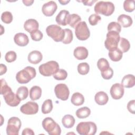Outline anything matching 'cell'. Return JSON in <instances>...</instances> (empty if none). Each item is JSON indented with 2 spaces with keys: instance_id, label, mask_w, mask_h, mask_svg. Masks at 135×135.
I'll return each instance as SVG.
<instances>
[{
  "instance_id": "d6986e66",
  "label": "cell",
  "mask_w": 135,
  "mask_h": 135,
  "mask_svg": "<svg viewBox=\"0 0 135 135\" xmlns=\"http://www.w3.org/2000/svg\"><path fill=\"white\" fill-rule=\"evenodd\" d=\"M43 59L42 53L37 50H34L31 52L28 55V61L30 63L37 64L39 63Z\"/></svg>"
},
{
  "instance_id": "bcb514c9",
  "label": "cell",
  "mask_w": 135,
  "mask_h": 135,
  "mask_svg": "<svg viewBox=\"0 0 135 135\" xmlns=\"http://www.w3.org/2000/svg\"><path fill=\"white\" fill-rule=\"evenodd\" d=\"M0 71H1V73H0V75H2L3 74L5 73L7 71V68L6 66L4 64H1L0 65Z\"/></svg>"
},
{
  "instance_id": "7c38bea8",
  "label": "cell",
  "mask_w": 135,
  "mask_h": 135,
  "mask_svg": "<svg viewBox=\"0 0 135 135\" xmlns=\"http://www.w3.org/2000/svg\"><path fill=\"white\" fill-rule=\"evenodd\" d=\"M20 111L26 115L35 114L38 111V105L36 102L28 101L21 107Z\"/></svg>"
},
{
  "instance_id": "d6a6232c",
  "label": "cell",
  "mask_w": 135,
  "mask_h": 135,
  "mask_svg": "<svg viewBox=\"0 0 135 135\" xmlns=\"http://www.w3.org/2000/svg\"><path fill=\"white\" fill-rule=\"evenodd\" d=\"M64 30L65 32V35L62 42L63 44H70L72 42L73 38L72 31L69 28H65Z\"/></svg>"
},
{
  "instance_id": "ab89813d",
  "label": "cell",
  "mask_w": 135,
  "mask_h": 135,
  "mask_svg": "<svg viewBox=\"0 0 135 135\" xmlns=\"http://www.w3.org/2000/svg\"><path fill=\"white\" fill-rule=\"evenodd\" d=\"M102 77L105 80H109L111 79L113 75V71L110 66L105 70L101 72Z\"/></svg>"
},
{
  "instance_id": "ffe728a7",
  "label": "cell",
  "mask_w": 135,
  "mask_h": 135,
  "mask_svg": "<svg viewBox=\"0 0 135 135\" xmlns=\"http://www.w3.org/2000/svg\"><path fill=\"white\" fill-rule=\"evenodd\" d=\"M108 55L111 61L118 62L122 59L123 53L119 48L115 47L109 50Z\"/></svg>"
},
{
  "instance_id": "74e56055",
  "label": "cell",
  "mask_w": 135,
  "mask_h": 135,
  "mask_svg": "<svg viewBox=\"0 0 135 135\" xmlns=\"http://www.w3.org/2000/svg\"><path fill=\"white\" fill-rule=\"evenodd\" d=\"M108 31H115L118 33H120L121 31V26L120 24L116 22H110L108 25Z\"/></svg>"
},
{
  "instance_id": "30bf717a",
  "label": "cell",
  "mask_w": 135,
  "mask_h": 135,
  "mask_svg": "<svg viewBox=\"0 0 135 135\" xmlns=\"http://www.w3.org/2000/svg\"><path fill=\"white\" fill-rule=\"evenodd\" d=\"M54 92L57 98L62 101L68 99L70 95V91L68 86L64 83L57 84L54 88Z\"/></svg>"
},
{
  "instance_id": "ee69618b",
  "label": "cell",
  "mask_w": 135,
  "mask_h": 135,
  "mask_svg": "<svg viewBox=\"0 0 135 135\" xmlns=\"http://www.w3.org/2000/svg\"><path fill=\"white\" fill-rule=\"evenodd\" d=\"M22 135H34V132L33 131V130H32L30 128H27L24 129L22 133Z\"/></svg>"
},
{
  "instance_id": "f35d334b",
  "label": "cell",
  "mask_w": 135,
  "mask_h": 135,
  "mask_svg": "<svg viewBox=\"0 0 135 135\" xmlns=\"http://www.w3.org/2000/svg\"><path fill=\"white\" fill-rule=\"evenodd\" d=\"M101 17L100 15L97 14H91L89 17V22L91 25L94 26L96 25L101 21Z\"/></svg>"
},
{
  "instance_id": "4dcf8cb0",
  "label": "cell",
  "mask_w": 135,
  "mask_h": 135,
  "mask_svg": "<svg viewBox=\"0 0 135 135\" xmlns=\"http://www.w3.org/2000/svg\"><path fill=\"white\" fill-rule=\"evenodd\" d=\"M53 109L52 101L51 99L45 100L42 105V112L43 114H47L51 112Z\"/></svg>"
},
{
  "instance_id": "8d00e7d4",
  "label": "cell",
  "mask_w": 135,
  "mask_h": 135,
  "mask_svg": "<svg viewBox=\"0 0 135 135\" xmlns=\"http://www.w3.org/2000/svg\"><path fill=\"white\" fill-rule=\"evenodd\" d=\"M13 19V15L10 12L5 11L2 13L1 15V20L3 22L6 24L11 23Z\"/></svg>"
},
{
  "instance_id": "7bdbcfd3",
  "label": "cell",
  "mask_w": 135,
  "mask_h": 135,
  "mask_svg": "<svg viewBox=\"0 0 135 135\" xmlns=\"http://www.w3.org/2000/svg\"><path fill=\"white\" fill-rule=\"evenodd\" d=\"M127 109L130 113L132 114H134V111H135V100H131L128 103Z\"/></svg>"
},
{
  "instance_id": "8992f818",
  "label": "cell",
  "mask_w": 135,
  "mask_h": 135,
  "mask_svg": "<svg viewBox=\"0 0 135 135\" xmlns=\"http://www.w3.org/2000/svg\"><path fill=\"white\" fill-rule=\"evenodd\" d=\"M76 130L80 135H94L97 131V127L93 122H81L76 126Z\"/></svg>"
},
{
  "instance_id": "2e32d148",
  "label": "cell",
  "mask_w": 135,
  "mask_h": 135,
  "mask_svg": "<svg viewBox=\"0 0 135 135\" xmlns=\"http://www.w3.org/2000/svg\"><path fill=\"white\" fill-rule=\"evenodd\" d=\"M69 15L70 13L69 11L65 9L61 10L56 16V22L59 25L66 26L68 24V20Z\"/></svg>"
},
{
  "instance_id": "b9f144b4",
  "label": "cell",
  "mask_w": 135,
  "mask_h": 135,
  "mask_svg": "<svg viewBox=\"0 0 135 135\" xmlns=\"http://www.w3.org/2000/svg\"><path fill=\"white\" fill-rule=\"evenodd\" d=\"M30 35L32 40L34 41H40L42 39L43 36V33L41 32V31L38 30L32 33H31Z\"/></svg>"
},
{
  "instance_id": "9a60e30c",
  "label": "cell",
  "mask_w": 135,
  "mask_h": 135,
  "mask_svg": "<svg viewBox=\"0 0 135 135\" xmlns=\"http://www.w3.org/2000/svg\"><path fill=\"white\" fill-rule=\"evenodd\" d=\"M39 24L38 22L33 18H30L27 20L24 24V28L27 32L32 33L38 30Z\"/></svg>"
},
{
  "instance_id": "7402d4cb",
  "label": "cell",
  "mask_w": 135,
  "mask_h": 135,
  "mask_svg": "<svg viewBox=\"0 0 135 135\" xmlns=\"http://www.w3.org/2000/svg\"><path fill=\"white\" fill-rule=\"evenodd\" d=\"M122 85L126 88H130L135 84V77L132 74H127L123 76L121 80Z\"/></svg>"
},
{
  "instance_id": "6da1fadb",
  "label": "cell",
  "mask_w": 135,
  "mask_h": 135,
  "mask_svg": "<svg viewBox=\"0 0 135 135\" xmlns=\"http://www.w3.org/2000/svg\"><path fill=\"white\" fill-rule=\"evenodd\" d=\"M36 72L35 68L28 66L18 72L16 74V79L20 84L28 83L36 76Z\"/></svg>"
},
{
  "instance_id": "4316f807",
  "label": "cell",
  "mask_w": 135,
  "mask_h": 135,
  "mask_svg": "<svg viewBox=\"0 0 135 135\" xmlns=\"http://www.w3.org/2000/svg\"><path fill=\"white\" fill-rule=\"evenodd\" d=\"M81 21V17L76 14H70L68 20V24L71 27L74 28Z\"/></svg>"
},
{
  "instance_id": "e575fe53",
  "label": "cell",
  "mask_w": 135,
  "mask_h": 135,
  "mask_svg": "<svg viewBox=\"0 0 135 135\" xmlns=\"http://www.w3.org/2000/svg\"><path fill=\"white\" fill-rule=\"evenodd\" d=\"M134 1L133 0H126L123 2V8L127 12H132L135 9Z\"/></svg>"
},
{
  "instance_id": "4fadbf2b",
  "label": "cell",
  "mask_w": 135,
  "mask_h": 135,
  "mask_svg": "<svg viewBox=\"0 0 135 135\" xmlns=\"http://www.w3.org/2000/svg\"><path fill=\"white\" fill-rule=\"evenodd\" d=\"M110 94L114 100L120 99L124 94V87L121 84L116 83L113 84L110 89Z\"/></svg>"
},
{
  "instance_id": "277c9868",
  "label": "cell",
  "mask_w": 135,
  "mask_h": 135,
  "mask_svg": "<svg viewBox=\"0 0 135 135\" xmlns=\"http://www.w3.org/2000/svg\"><path fill=\"white\" fill-rule=\"evenodd\" d=\"M47 35L56 42H62L64 37L65 32L60 26L52 24L48 26L46 28Z\"/></svg>"
},
{
  "instance_id": "f1b7e54d",
  "label": "cell",
  "mask_w": 135,
  "mask_h": 135,
  "mask_svg": "<svg viewBox=\"0 0 135 135\" xmlns=\"http://www.w3.org/2000/svg\"><path fill=\"white\" fill-rule=\"evenodd\" d=\"M117 47L119 48L122 53H126L130 49V44L129 41L126 38L124 37H120Z\"/></svg>"
},
{
  "instance_id": "1f68e13d",
  "label": "cell",
  "mask_w": 135,
  "mask_h": 135,
  "mask_svg": "<svg viewBox=\"0 0 135 135\" xmlns=\"http://www.w3.org/2000/svg\"><path fill=\"white\" fill-rule=\"evenodd\" d=\"M77 70L78 73L81 75H86L89 72L90 66L86 62H82L78 64Z\"/></svg>"
},
{
  "instance_id": "836d02e7",
  "label": "cell",
  "mask_w": 135,
  "mask_h": 135,
  "mask_svg": "<svg viewBox=\"0 0 135 135\" xmlns=\"http://www.w3.org/2000/svg\"><path fill=\"white\" fill-rule=\"evenodd\" d=\"M68 76L67 72L62 69H59V70L53 75V78L56 80H64Z\"/></svg>"
},
{
  "instance_id": "9c48e42d",
  "label": "cell",
  "mask_w": 135,
  "mask_h": 135,
  "mask_svg": "<svg viewBox=\"0 0 135 135\" xmlns=\"http://www.w3.org/2000/svg\"><path fill=\"white\" fill-rule=\"evenodd\" d=\"M120 38L119 33L115 31H109L106 35L104 46L107 50L117 47Z\"/></svg>"
},
{
  "instance_id": "603a6c76",
  "label": "cell",
  "mask_w": 135,
  "mask_h": 135,
  "mask_svg": "<svg viewBox=\"0 0 135 135\" xmlns=\"http://www.w3.org/2000/svg\"><path fill=\"white\" fill-rule=\"evenodd\" d=\"M94 100L98 104L103 105L108 102L109 97L107 94L104 91H99L95 94Z\"/></svg>"
},
{
  "instance_id": "60d3db41",
  "label": "cell",
  "mask_w": 135,
  "mask_h": 135,
  "mask_svg": "<svg viewBox=\"0 0 135 135\" xmlns=\"http://www.w3.org/2000/svg\"><path fill=\"white\" fill-rule=\"evenodd\" d=\"M16 58V53L13 51L7 52L5 55V59L8 63H11L15 61Z\"/></svg>"
},
{
  "instance_id": "52a82bcc",
  "label": "cell",
  "mask_w": 135,
  "mask_h": 135,
  "mask_svg": "<svg viewBox=\"0 0 135 135\" xmlns=\"http://www.w3.org/2000/svg\"><path fill=\"white\" fill-rule=\"evenodd\" d=\"M21 121L16 117L10 118L7 122L6 133L8 135H18L19 130L21 127Z\"/></svg>"
},
{
  "instance_id": "8fae6325",
  "label": "cell",
  "mask_w": 135,
  "mask_h": 135,
  "mask_svg": "<svg viewBox=\"0 0 135 135\" xmlns=\"http://www.w3.org/2000/svg\"><path fill=\"white\" fill-rule=\"evenodd\" d=\"M3 95L5 102L10 107L17 106L21 101L16 94L12 91L11 88L6 91Z\"/></svg>"
},
{
  "instance_id": "ac0fdd59",
  "label": "cell",
  "mask_w": 135,
  "mask_h": 135,
  "mask_svg": "<svg viewBox=\"0 0 135 135\" xmlns=\"http://www.w3.org/2000/svg\"><path fill=\"white\" fill-rule=\"evenodd\" d=\"M89 52L87 49L84 46H78L74 50L73 55L78 60H83L88 56Z\"/></svg>"
},
{
  "instance_id": "44dd1931",
  "label": "cell",
  "mask_w": 135,
  "mask_h": 135,
  "mask_svg": "<svg viewBox=\"0 0 135 135\" xmlns=\"http://www.w3.org/2000/svg\"><path fill=\"white\" fill-rule=\"evenodd\" d=\"M118 23H119L120 25L122 26L123 27H128L131 26L133 21L132 18L128 15L121 14L117 18Z\"/></svg>"
},
{
  "instance_id": "ba28073f",
  "label": "cell",
  "mask_w": 135,
  "mask_h": 135,
  "mask_svg": "<svg viewBox=\"0 0 135 135\" xmlns=\"http://www.w3.org/2000/svg\"><path fill=\"white\" fill-rule=\"evenodd\" d=\"M75 34L76 38L81 41H85L90 37V32L85 22H80L76 26Z\"/></svg>"
},
{
  "instance_id": "d4e9b609",
  "label": "cell",
  "mask_w": 135,
  "mask_h": 135,
  "mask_svg": "<svg viewBox=\"0 0 135 135\" xmlns=\"http://www.w3.org/2000/svg\"><path fill=\"white\" fill-rule=\"evenodd\" d=\"M71 102L75 106L81 105L84 102V97L79 92L74 93L71 97Z\"/></svg>"
},
{
  "instance_id": "f546056e",
  "label": "cell",
  "mask_w": 135,
  "mask_h": 135,
  "mask_svg": "<svg viewBox=\"0 0 135 135\" xmlns=\"http://www.w3.org/2000/svg\"><path fill=\"white\" fill-rule=\"evenodd\" d=\"M18 97L21 100H24L26 99L28 95V88L25 86H21L18 88L16 93Z\"/></svg>"
},
{
  "instance_id": "cb8c5ba5",
  "label": "cell",
  "mask_w": 135,
  "mask_h": 135,
  "mask_svg": "<svg viewBox=\"0 0 135 135\" xmlns=\"http://www.w3.org/2000/svg\"><path fill=\"white\" fill-rule=\"evenodd\" d=\"M42 95L41 88L37 85L32 86L30 90V97L32 101L39 99Z\"/></svg>"
},
{
  "instance_id": "7dc6e473",
  "label": "cell",
  "mask_w": 135,
  "mask_h": 135,
  "mask_svg": "<svg viewBox=\"0 0 135 135\" xmlns=\"http://www.w3.org/2000/svg\"><path fill=\"white\" fill-rule=\"evenodd\" d=\"M22 2L24 3V4L27 6L32 5V4L34 3V1H33V0L32 1H30H30L29 0L24 1V0H23V1H22Z\"/></svg>"
},
{
  "instance_id": "5b68a950",
  "label": "cell",
  "mask_w": 135,
  "mask_h": 135,
  "mask_svg": "<svg viewBox=\"0 0 135 135\" xmlns=\"http://www.w3.org/2000/svg\"><path fill=\"white\" fill-rule=\"evenodd\" d=\"M59 69L58 63L55 61H50L40 65L39 72L44 76H50L55 74Z\"/></svg>"
},
{
  "instance_id": "e0dca14e",
  "label": "cell",
  "mask_w": 135,
  "mask_h": 135,
  "mask_svg": "<svg viewBox=\"0 0 135 135\" xmlns=\"http://www.w3.org/2000/svg\"><path fill=\"white\" fill-rule=\"evenodd\" d=\"M14 41L15 43L20 46H25L29 42L27 35L24 33H18L16 34L14 37Z\"/></svg>"
},
{
  "instance_id": "f6af8a7d",
  "label": "cell",
  "mask_w": 135,
  "mask_h": 135,
  "mask_svg": "<svg viewBox=\"0 0 135 135\" xmlns=\"http://www.w3.org/2000/svg\"><path fill=\"white\" fill-rule=\"evenodd\" d=\"M81 2L83 3V5H84L91 6H92L95 2H97V1H96V0H94V1H81Z\"/></svg>"
},
{
  "instance_id": "5bb4252c",
  "label": "cell",
  "mask_w": 135,
  "mask_h": 135,
  "mask_svg": "<svg viewBox=\"0 0 135 135\" xmlns=\"http://www.w3.org/2000/svg\"><path fill=\"white\" fill-rule=\"evenodd\" d=\"M57 8L56 3L53 1H51L43 4L42 7V11L46 16H51L56 12Z\"/></svg>"
},
{
  "instance_id": "d590c367",
  "label": "cell",
  "mask_w": 135,
  "mask_h": 135,
  "mask_svg": "<svg viewBox=\"0 0 135 135\" xmlns=\"http://www.w3.org/2000/svg\"><path fill=\"white\" fill-rule=\"evenodd\" d=\"M97 66L100 71H103L110 67L109 62L104 58H100L97 62Z\"/></svg>"
},
{
  "instance_id": "83f0119b",
  "label": "cell",
  "mask_w": 135,
  "mask_h": 135,
  "mask_svg": "<svg viewBox=\"0 0 135 135\" xmlns=\"http://www.w3.org/2000/svg\"><path fill=\"white\" fill-rule=\"evenodd\" d=\"M76 117L79 119H85L91 114L90 109L87 107H84L78 109L75 112Z\"/></svg>"
},
{
  "instance_id": "484cf974",
  "label": "cell",
  "mask_w": 135,
  "mask_h": 135,
  "mask_svg": "<svg viewBox=\"0 0 135 135\" xmlns=\"http://www.w3.org/2000/svg\"><path fill=\"white\" fill-rule=\"evenodd\" d=\"M75 119L74 117L70 114L65 115L62 119V123L66 128H71L75 124Z\"/></svg>"
},
{
  "instance_id": "7a4b0ae2",
  "label": "cell",
  "mask_w": 135,
  "mask_h": 135,
  "mask_svg": "<svg viewBox=\"0 0 135 135\" xmlns=\"http://www.w3.org/2000/svg\"><path fill=\"white\" fill-rule=\"evenodd\" d=\"M94 10L97 14H100L109 16L114 12V5L111 2L99 1L95 4Z\"/></svg>"
},
{
  "instance_id": "c3c4849f",
  "label": "cell",
  "mask_w": 135,
  "mask_h": 135,
  "mask_svg": "<svg viewBox=\"0 0 135 135\" xmlns=\"http://www.w3.org/2000/svg\"><path fill=\"white\" fill-rule=\"evenodd\" d=\"M59 3H61V5H66V4H67L68 3H69L70 2V1H59Z\"/></svg>"
},
{
  "instance_id": "3957f363",
  "label": "cell",
  "mask_w": 135,
  "mask_h": 135,
  "mask_svg": "<svg viewBox=\"0 0 135 135\" xmlns=\"http://www.w3.org/2000/svg\"><path fill=\"white\" fill-rule=\"evenodd\" d=\"M42 124L43 128L49 135H60L61 133L60 126L51 117L45 118Z\"/></svg>"
}]
</instances>
